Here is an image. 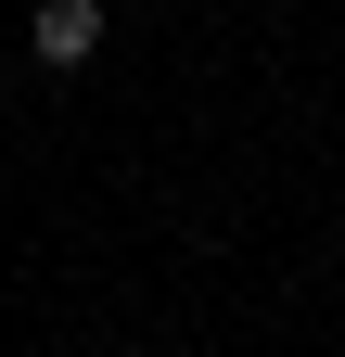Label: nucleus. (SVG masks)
Here are the masks:
<instances>
[{"label": "nucleus", "mask_w": 345, "mask_h": 357, "mask_svg": "<svg viewBox=\"0 0 345 357\" xmlns=\"http://www.w3.org/2000/svg\"><path fill=\"white\" fill-rule=\"evenodd\" d=\"M90 52H103V0H38L26 13V64L38 77H90Z\"/></svg>", "instance_id": "1"}]
</instances>
